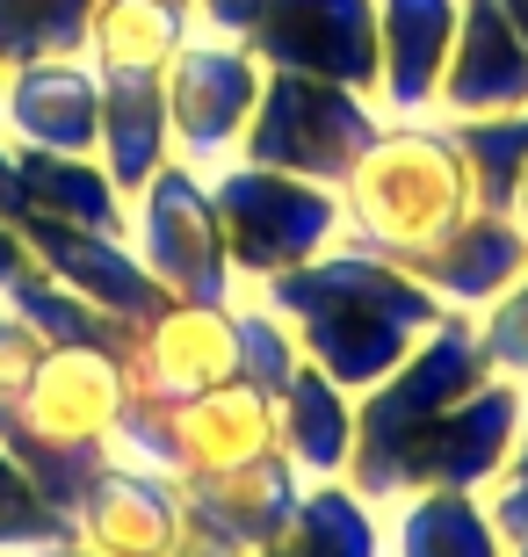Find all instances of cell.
<instances>
[{"instance_id":"obj_1","label":"cell","mask_w":528,"mask_h":557,"mask_svg":"<svg viewBox=\"0 0 528 557\" xmlns=\"http://www.w3.org/2000/svg\"><path fill=\"white\" fill-rule=\"evenodd\" d=\"M254 297L297 333L305 362H319L341 392L384 384L427 333L449 319V305L420 275H406L398 261L355 247V239H333L319 261L268 275Z\"/></svg>"},{"instance_id":"obj_2","label":"cell","mask_w":528,"mask_h":557,"mask_svg":"<svg viewBox=\"0 0 528 557\" xmlns=\"http://www.w3.org/2000/svg\"><path fill=\"white\" fill-rule=\"evenodd\" d=\"M131 398V370L102 348H51L15 406H0V449L44 485L51 507H81L109 456Z\"/></svg>"},{"instance_id":"obj_3","label":"cell","mask_w":528,"mask_h":557,"mask_svg":"<svg viewBox=\"0 0 528 557\" xmlns=\"http://www.w3.org/2000/svg\"><path fill=\"white\" fill-rule=\"evenodd\" d=\"M464 210H478V196H470V174L449 131L427 116H391L341 188V239L384 253V261H406V253L434 247Z\"/></svg>"},{"instance_id":"obj_4","label":"cell","mask_w":528,"mask_h":557,"mask_svg":"<svg viewBox=\"0 0 528 557\" xmlns=\"http://www.w3.org/2000/svg\"><path fill=\"white\" fill-rule=\"evenodd\" d=\"M268 449H283L275 442V398L261 384H246V376H224V384H210L196 398H160L131 384L123 420H116V456L152 463L174 485L240 471V463H254Z\"/></svg>"},{"instance_id":"obj_5","label":"cell","mask_w":528,"mask_h":557,"mask_svg":"<svg viewBox=\"0 0 528 557\" xmlns=\"http://www.w3.org/2000/svg\"><path fill=\"white\" fill-rule=\"evenodd\" d=\"M486 376H492V362H486V341H478V311H449L384 384L355 392V449H347L341 478L369 499L391 456L406 449L434 413H449L456 398H470Z\"/></svg>"},{"instance_id":"obj_6","label":"cell","mask_w":528,"mask_h":557,"mask_svg":"<svg viewBox=\"0 0 528 557\" xmlns=\"http://www.w3.org/2000/svg\"><path fill=\"white\" fill-rule=\"evenodd\" d=\"M377 131H384L377 95H355L341 81H311V73H268L254 124L240 138V160L319 182L341 196L347 174L363 166V152L377 145Z\"/></svg>"},{"instance_id":"obj_7","label":"cell","mask_w":528,"mask_h":557,"mask_svg":"<svg viewBox=\"0 0 528 557\" xmlns=\"http://www.w3.org/2000/svg\"><path fill=\"white\" fill-rule=\"evenodd\" d=\"M210 203H218L224 247H232V275L254 289L268 275L319 261L341 239V196L333 188L275 174V166H254V160H224L210 174Z\"/></svg>"},{"instance_id":"obj_8","label":"cell","mask_w":528,"mask_h":557,"mask_svg":"<svg viewBox=\"0 0 528 557\" xmlns=\"http://www.w3.org/2000/svg\"><path fill=\"white\" fill-rule=\"evenodd\" d=\"M521 442V384L514 376H486L470 398H456L449 413H434L406 449L384 463L369 507H398L413 493H478L500 485Z\"/></svg>"},{"instance_id":"obj_9","label":"cell","mask_w":528,"mask_h":557,"mask_svg":"<svg viewBox=\"0 0 528 557\" xmlns=\"http://www.w3.org/2000/svg\"><path fill=\"white\" fill-rule=\"evenodd\" d=\"M131 247L160 275L167 297H188V305H232L240 297L232 247H224L218 203H210V174H196L188 160H167L131 196Z\"/></svg>"},{"instance_id":"obj_10","label":"cell","mask_w":528,"mask_h":557,"mask_svg":"<svg viewBox=\"0 0 528 557\" xmlns=\"http://www.w3.org/2000/svg\"><path fill=\"white\" fill-rule=\"evenodd\" d=\"M167 131H174V160H188L196 174H218L224 160H240V138L254 124L268 65L246 44L224 37H188L167 59Z\"/></svg>"},{"instance_id":"obj_11","label":"cell","mask_w":528,"mask_h":557,"mask_svg":"<svg viewBox=\"0 0 528 557\" xmlns=\"http://www.w3.org/2000/svg\"><path fill=\"white\" fill-rule=\"evenodd\" d=\"M246 51L268 73H311L355 95H384V44H377V0H268Z\"/></svg>"},{"instance_id":"obj_12","label":"cell","mask_w":528,"mask_h":557,"mask_svg":"<svg viewBox=\"0 0 528 557\" xmlns=\"http://www.w3.org/2000/svg\"><path fill=\"white\" fill-rule=\"evenodd\" d=\"M305 485L311 478L283 449L254 456L240 471L174 485L182 493V543H174V557H254L290 521V507L305 499Z\"/></svg>"},{"instance_id":"obj_13","label":"cell","mask_w":528,"mask_h":557,"mask_svg":"<svg viewBox=\"0 0 528 557\" xmlns=\"http://www.w3.org/2000/svg\"><path fill=\"white\" fill-rule=\"evenodd\" d=\"M73 543L102 557H174V543H182L174 478H160L152 463H131V456H109L73 507Z\"/></svg>"},{"instance_id":"obj_14","label":"cell","mask_w":528,"mask_h":557,"mask_svg":"<svg viewBox=\"0 0 528 557\" xmlns=\"http://www.w3.org/2000/svg\"><path fill=\"white\" fill-rule=\"evenodd\" d=\"M406 275H420L449 311H486L500 289L521 283L528 269V225L514 210H464L434 247L398 261Z\"/></svg>"},{"instance_id":"obj_15","label":"cell","mask_w":528,"mask_h":557,"mask_svg":"<svg viewBox=\"0 0 528 557\" xmlns=\"http://www.w3.org/2000/svg\"><path fill=\"white\" fill-rule=\"evenodd\" d=\"M22 247L37 253L44 269L59 275L65 289L95 297L102 311H123V319H160L174 297L160 289V275L138 261L131 239H109V232H81V225H59V218H29L22 225Z\"/></svg>"},{"instance_id":"obj_16","label":"cell","mask_w":528,"mask_h":557,"mask_svg":"<svg viewBox=\"0 0 528 557\" xmlns=\"http://www.w3.org/2000/svg\"><path fill=\"white\" fill-rule=\"evenodd\" d=\"M0 124L15 131V145L95 152V145H102V73L87 59L15 65L8 87H0Z\"/></svg>"},{"instance_id":"obj_17","label":"cell","mask_w":528,"mask_h":557,"mask_svg":"<svg viewBox=\"0 0 528 557\" xmlns=\"http://www.w3.org/2000/svg\"><path fill=\"white\" fill-rule=\"evenodd\" d=\"M434 109H442V116L528 109V44L514 37V22L500 15V0H464V22H456V44H449Z\"/></svg>"},{"instance_id":"obj_18","label":"cell","mask_w":528,"mask_h":557,"mask_svg":"<svg viewBox=\"0 0 528 557\" xmlns=\"http://www.w3.org/2000/svg\"><path fill=\"white\" fill-rule=\"evenodd\" d=\"M232 305H188V297H174L160 319H145L131 384L160 392V398H196L210 384H224L232 376Z\"/></svg>"},{"instance_id":"obj_19","label":"cell","mask_w":528,"mask_h":557,"mask_svg":"<svg viewBox=\"0 0 528 557\" xmlns=\"http://www.w3.org/2000/svg\"><path fill=\"white\" fill-rule=\"evenodd\" d=\"M456 22H464V0H377V44H384V95L377 102L391 116L434 109Z\"/></svg>"},{"instance_id":"obj_20","label":"cell","mask_w":528,"mask_h":557,"mask_svg":"<svg viewBox=\"0 0 528 557\" xmlns=\"http://www.w3.org/2000/svg\"><path fill=\"white\" fill-rule=\"evenodd\" d=\"M95 160L109 166V182H116L123 203L174 160L160 73H102V145H95Z\"/></svg>"},{"instance_id":"obj_21","label":"cell","mask_w":528,"mask_h":557,"mask_svg":"<svg viewBox=\"0 0 528 557\" xmlns=\"http://www.w3.org/2000/svg\"><path fill=\"white\" fill-rule=\"evenodd\" d=\"M275 442L305 478H341L355 449V392H341L319 362H297L275 392Z\"/></svg>"},{"instance_id":"obj_22","label":"cell","mask_w":528,"mask_h":557,"mask_svg":"<svg viewBox=\"0 0 528 557\" xmlns=\"http://www.w3.org/2000/svg\"><path fill=\"white\" fill-rule=\"evenodd\" d=\"M15 166H22V188L44 218L59 225H81V232H109V239H131V203L116 196L109 166L95 152H51V145H15Z\"/></svg>"},{"instance_id":"obj_23","label":"cell","mask_w":528,"mask_h":557,"mask_svg":"<svg viewBox=\"0 0 528 557\" xmlns=\"http://www.w3.org/2000/svg\"><path fill=\"white\" fill-rule=\"evenodd\" d=\"M254 557H384V521L347 478H311L290 521Z\"/></svg>"},{"instance_id":"obj_24","label":"cell","mask_w":528,"mask_h":557,"mask_svg":"<svg viewBox=\"0 0 528 557\" xmlns=\"http://www.w3.org/2000/svg\"><path fill=\"white\" fill-rule=\"evenodd\" d=\"M384 557H507L486 493H413L391 507Z\"/></svg>"},{"instance_id":"obj_25","label":"cell","mask_w":528,"mask_h":557,"mask_svg":"<svg viewBox=\"0 0 528 557\" xmlns=\"http://www.w3.org/2000/svg\"><path fill=\"white\" fill-rule=\"evenodd\" d=\"M196 37L182 0H95L87 65L95 73H167V59Z\"/></svg>"},{"instance_id":"obj_26","label":"cell","mask_w":528,"mask_h":557,"mask_svg":"<svg viewBox=\"0 0 528 557\" xmlns=\"http://www.w3.org/2000/svg\"><path fill=\"white\" fill-rule=\"evenodd\" d=\"M449 145L470 174L478 210H514L521 196V166H528V109H500V116H442Z\"/></svg>"},{"instance_id":"obj_27","label":"cell","mask_w":528,"mask_h":557,"mask_svg":"<svg viewBox=\"0 0 528 557\" xmlns=\"http://www.w3.org/2000/svg\"><path fill=\"white\" fill-rule=\"evenodd\" d=\"M95 0H0V73L37 59H87Z\"/></svg>"},{"instance_id":"obj_28","label":"cell","mask_w":528,"mask_h":557,"mask_svg":"<svg viewBox=\"0 0 528 557\" xmlns=\"http://www.w3.org/2000/svg\"><path fill=\"white\" fill-rule=\"evenodd\" d=\"M51 543H73V515L44 499V485L0 449V557H37Z\"/></svg>"},{"instance_id":"obj_29","label":"cell","mask_w":528,"mask_h":557,"mask_svg":"<svg viewBox=\"0 0 528 557\" xmlns=\"http://www.w3.org/2000/svg\"><path fill=\"white\" fill-rule=\"evenodd\" d=\"M297 362H305L297 333H290L261 297H240V305H232V376H246V384H261V392L275 398Z\"/></svg>"},{"instance_id":"obj_30","label":"cell","mask_w":528,"mask_h":557,"mask_svg":"<svg viewBox=\"0 0 528 557\" xmlns=\"http://www.w3.org/2000/svg\"><path fill=\"white\" fill-rule=\"evenodd\" d=\"M478 341H486L492 376L528 384V269H521V283H514V289H500V297L478 311Z\"/></svg>"},{"instance_id":"obj_31","label":"cell","mask_w":528,"mask_h":557,"mask_svg":"<svg viewBox=\"0 0 528 557\" xmlns=\"http://www.w3.org/2000/svg\"><path fill=\"white\" fill-rule=\"evenodd\" d=\"M44 355H51V341H44L15 305H0V406H15V398L29 392V376H37Z\"/></svg>"},{"instance_id":"obj_32","label":"cell","mask_w":528,"mask_h":557,"mask_svg":"<svg viewBox=\"0 0 528 557\" xmlns=\"http://www.w3.org/2000/svg\"><path fill=\"white\" fill-rule=\"evenodd\" d=\"M268 0H188V22L204 29V37H224V44H246L261 29Z\"/></svg>"},{"instance_id":"obj_33","label":"cell","mask_w":528,"mask_h":557,"mask_svg":"<svg viewBox=\"0 0 528 557\" xmlns=\"http://www.w3.org/2000/svg\"><path fill=\"white\" fill-rule=\"evenodd\" d=\"M37 218V203H29V188H22V166H15V138H0V225L22 239V225Z\"/></svg>"},{"instance_id":"obj_34","label":"cell","mask_w":528,"mask_h":557,"mask_svg":"<svg viewBox=\"0 0 528 557\" xmlns=\"http://www.w3.org/2000/svg\"><path fill=\"white\" fill-rule=\"evenodd\" d=\"M486 507H492V521H500V536H507V543H521V536H528V471L500 478Z\"/></svg>"},{"instance_id":"obj_35","label":"cell","mask_w":528,"mask_h":557,"mask_svg":"<svg viewBox=\"0 0 528 557\" xmlns=\"http://www.w3.org/2000/svg\"><path fill=\"white\" fill-rule=\"evenodd\" d=\"M22 269H37V253H29V247H22V239H15V232L0 225V289L15 283V275H22Z\"/></svg>"},{"instance_id":"obj_36","label":"cell","mask_w":528,"mask_h":557,"mask_svg":"<svg viewBox=\"0 0 528 557\" xmlns=\"http://www.w3.org/2000/svg\"><path fill=\"white\" fill-rule=\"evenodd\" d=\"M514 471H528V384H521V442H514V463H507V478Z\"/></svg>"},{"instance_id":"obj_37","label":"cell","mask_w":528,"mask_h":557,"mask_svg":"<svg viewBox=\"0 0 528 557\" xmlns=\"http://www.w3.org/2000/svg\"><path fill=\"white\" fill-rule=\"evenodd\" d=\"M37 557H102V550H87V543H51V550H37Z\"/></svg>"},{"instance_id":"obj_38","label":"cell","mask_w":528,"mask_h":557,"mask_svg":"<svg viewBox=\"0 0 528 557\" xmlns=\"http://www.w3.org/2000/svg\"><path fill=\"white\" fill-rule=\"evenodd\" d=\"M514 218L528 225V166H521V196H514Z\"/></svg>"},{"instance_id":"obj_39","label":"cell","mask_w":528,"mask_h":557,"mask_svg":"<svg viewBox=\"0 0 528 557\" xmlns=\"http://www.w3.org/2000/svg\"><path fill=\"white\" fill-rule=\"evenodd\" d=\"M507 557H528V536H521V543H507Z\"/></svg>"},{"instance_id":"obj_40","label":"cell","mask_w":528,"mask_h":557,"mask_svg":"<svg viewBox=\"0 0 528 557\" xmlns=\"http://www.w3.org/2000/svg\"><path fill=\"white\" fill-rule=\"evenodd\" d=\"M0 87H8V73H0Z\"/></svg>"},{"instance_id":"obj_41","label":"cell","mask_w":528,"mask_h":557,"mask_svg":"<svg viewBox=\"0 0 528 557\" xmlns=\"http://www.w3.org/2000/svg\"><path fill=\"white\" fill-rule=\"evenodd\" d=\"M182 8H188V0H182Z\"/></svg>"}]
</instances>
